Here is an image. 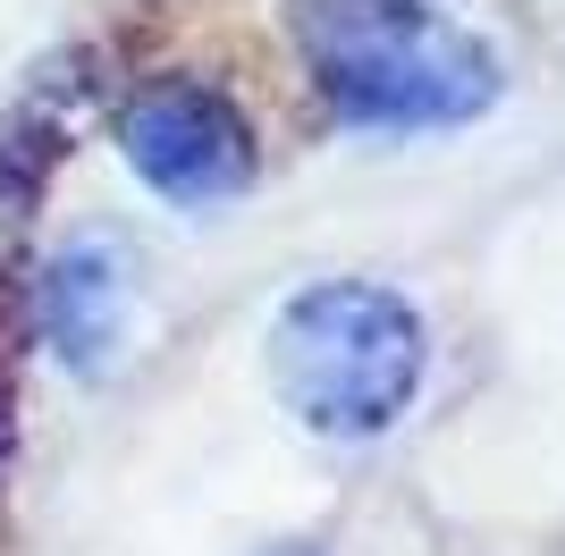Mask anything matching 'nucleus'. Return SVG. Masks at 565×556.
<instances>
[{
  "label": "nucleus",
  "mask_w": 565,
  "mask_h": 556,
  "mask_svg": "<svg viewBox=\"0 0 565 556\" xmlns=\"http://www.w3.org/2000/svg\"><path fill=\"white\" fill-rule=\"evenodd\" d=\"M136 278H143L136 254H127L110 228L68 236V245L43 261V278H34V321H43L51 363L76 371V379L118 371V354L136 338V296H143Z\"/></svg>",
  "instance_id": "20e7f679"
},
{
  "label": "nucleus",
  "mask_w": 565,
  "mask_h": 556,
  "mask_svg": "<svg viewBox=\"0 0 565 556\" xmlns=\"http://www.w3.org/2000/svg\"><path fill=\"white\" fill-rule=\"evenodd\" d=\"M118 161L169 211H228L254 185V127L212 85H152L118 118Z\"/></svg>",
  "instance_id": "7ed1b4c3"
},
{
  "label": "nucleus",
  "mask_w": 565,
  "mask_h": 556,
  "mask_svg": "<svg viewBox=\"0 0 565 556\" xmlns=\"http://www.w3.org/2000/svg\"><path fill=\"white\" fill-rule=\"evenodd\" d=\"M262 371L287 421L321 447L388 439L430 371V329L388 278H305L270 312Z\"/></svg>",
  "instance_id": "f257e3e1"
},
{
  "label": "nucleus",
  "mask_w": 565,
  "mask_h": 556,
  "mask_svg": "<svg viewBox=\"0 0 565 556\" xmlns=\"http://www.w3.org/2000/svg\"><path fill=\"white\" fill-rule=\"evenodd\" d=\"M305 68L347 127L430 136L472 127L507 93L498 51L472 25L439 18L430 0H296Z\"/></svg>",
  "instance_id": "f03ea898"
}]
</instances>
